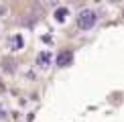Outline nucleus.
<instances>
[{
    "label": "nucleus",
    "mask_w": 124,
    "mask_h": 122,
    "mask_svg": "<svg viewBox=\"0 0 124 122\" xmlns=\"http://www.w3.org/2000/svg\"><path fill=\"white\" fill-rule=\"evenodd\" d=\"M77 29H81V30H92L96 27V23H98V14H96V10H92V8H84V10H79L77 12Z\"/></svg>",
    "instance_id": "f257e3e1"
},
{
    "label": "nucleus",
    "mask_w": 124,
    "mask_h": 122,
    "mask_svg": "<svg viewBox=\"0 0 124 122\" xmlns=\"http://www.w3.org/2000/svg\"><path fill=\"white\" fill-rule=\"evenodd\" d=\"M71 61H73V51H71V49H63L57 55V65H59V67H69Z\"/></svg>",
    "instance_id": "f03ea898"
},
{
    "label": "nucleus",
    "mask_w": 124,
    "mask_h": 122,
    "mask_svg": "<svg viewBox=\"0 0 124 122\" xmlns=\"http://www.w3.org/2000/svg\"><path fill=\"white\" fill-rule=\"evenodd\" d=\"M49 63H51V55H49V51H41V53L37 55V65L39 67H49Z\"/></svg>",
    "instance_id": "7ed1b4c3"
},
{
    "label": "nucleus",
    "mask_w": 124,
    "mask_h": 122,
    "mask_svg": "<svg viewBox=\"0 0 124 122\" xmlns=\"http://www.w3.org/2000/svg\"><path fill=\"white\" fill-rule=\"evenodd\" d=\"M67 14H69V10H67L65 6H59L57 10H55V20H57V23H63V20L67 18Z\"/></svg>",
    "instance_id": "20e7f679"
},
{
    "label": "nucleus",
    "mask_w": 124,
    "mask_h": 122,
    "mask_svg": "<svg viewBox=\"0 0 124 122\" xmlns=\"http://www.w3.org/2000/svg\"><path fill=\"white\" fill-rule=\"evenodd\" d=\"M4 71H10V73L14 71V61H12V59H6V61H4Z\"/></svg>",
    "instance_id": "39448f33"
},
{
    "label": "nucleus",
    "mask_w": 124,
    "mask_h": 122,
    "mask_svg": "<svg viewBox=\"0 0 124 122\" xmlns=\"http://www.w3.org/2000/svg\"><path fill=\"white\" fill-rule=\"evenodd\" d=\"M4 118H6V110H4V106L0 104V120H4Z\"/></svg>",
    "instance_id": "423d86ee"
},
{
    "label": "nucleus",
    "mask_w": 124,
    "mask_h": 122,
    "mask_svg": "<svg viewBox=\"0 0 124 122\" xmlns=\"http://www.w3.org/2000/svg\"><path fill=\"white\" fill-rule=\"evenodd\" d=\"M14 45H16V47H20V45H23V39H20V37H14Z\"/></svg>",
    "instance_id": "0eeeda50"
}]
</instances>
